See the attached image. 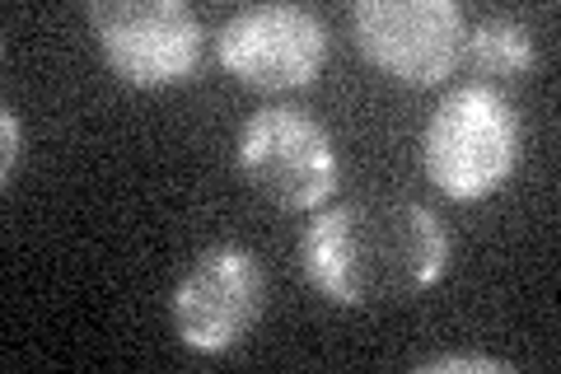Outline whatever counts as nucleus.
<instances>
[{
    "instance_id": "1",
    "label": "nucleus",
    "mask_w": 561,
    "mask_h": 374,
    "mask_svg": "<svg viewBox=\"0 0 561 374\" xmlns=\"http://www.w3.org/2000/svg\"><path fill=\"white\" fill-rule=\"evenodd\" d=\"M313 291L342 309H383L431 291L449 267V229L412 197H351L319 211L300 235Z\"/></svg>"
},
{
    "instance_id": "2",
    "label": "nucleus",
    "mask_w": 561,
    "mask_h": 374,
    "mask_svg": "<svg viewBox=\"0 0 561 374\" xmlns=\"http://www.w3.org/2000/svg\"><path fill=\"white\" fill-rule=\"evenodd\" d=\"M524 150V127L505 89L472 80L435 103L421 132V169L454 202H482L511 183Z\"/></svg>"
},
{
    "instance_id": "3",
    "label": "nucleus",
    "mask_w": 561,
    "mask_h": 374,
    "mask_svg": "<svg viewBox=\"0 0 561 374\" xmlns=\"http://www.w3.org/2000/svg\"><path fill=\"white\" fill-rule=\"evenodd\" d=\"M239 173L280 211L323 206L342 183L332 132L300 103H262L239 132Z\"/></svg>"
},
{
    "instance_id": "4",
    "label": "nucleus",
    "mask_w": 561,
    "mask_h": 374,
    "mask_svg": "<svg viewBox=\"0 0 561 374\" xmlns=\"http://www.w3.org/2000/svg\"><path fill=\"white\" fill-rule=\"evenodd\" d=\"M84 14L117 80L136 89H169L197 76L206 24L187 0H94Z\"/></svg>"
},
{
    "instance_id": "5",
    "label": "nucleus",
    "mask_w": 561,
    "mask_h": 374,
    "mask_svg": "<svg viewBox=\"0 0 561 374\" xmlns=\"http://www.w3.org/2000/svg\"><path fill=\"white\" fill-rule=\"evenodd\" d=\"M262 309H267V272L253 248L230 239L202 248L169 295L173 332L197 355H230L243 347Z\"/></svg>"
},
{
    "instance_id": "6",
    "label": "nucleus",
    "mask_w": 561,
    "mask_h": 374,
    "mask_svg": "<svg viewBox=\"0 0 561 374\" xmlns=\"http://www.w3.org/2000/svg\"><path fill=\"white\" fill-rule=\"evenodd\" d=\"M351 33L365 61L402 84H445L463 61L468 14L454 0H356Z\"/></svg>"
},
{
    "instance_id": "7",
    "label": "nucleus",
    "mask_w": 561,
    "mask_h": 374,
    "mask_svg": "<svg viewBox=\"0 0 561 374\" xmlns=\"http://www.w3.org/2000/svg\"><path fill=\"white\" fill-rule=\"evenodd\" d=\"M216 57L249 89H305L328 66V24L319 10L295 0H262L243 5L216 33Z\"/></svg>"
},
{
    "instance_id": "8",
    "label": "nucleus",
    "mask_w": 561,
    "mask_h": 374,
    "mask_svg": "<svg viewBox=\"0 0 561 374\" xmlns=\"http://www.w3.org/2000/svg\"><path fill=\"white\" fill-rule=\"evenodd\" d=\"M463 57L482 70V76H529L538 66V43L519 14L491 10L482 20L468 24Z\"/></svg>"
},
{
    "instance_id": "9",
    "label": "nucleus",
    "mask_w": 561,
    "mask_h": 374,
    "mask_svg": "<svg viewBox=\"0 0 561 374\" xmlns=\"http://www.w3.org/2000/svg\"><path fill=\"white\" fill-rule=\"evenodd\" d=\"M421 374H445V370H472V374H511V365L496 355H478V351H449V355H426L416 361Z\"/></svg>"
},
{
    "instance_id": "10",
    "label": "nucleus",
    "mask_w": 561,
    "mask_h": 374,
    "mask_svg": "<svg viewBox=\"0 0 561 374\" xmlns=\"http://www.w3.org/2000/svg\"><path fill=\"white\" fill-rule=\"evenodd\" d=\"M0 132H5V155H0V183H14V169L24 165V127L14 109H0Z\"/></svg>"
}]
</instances>
